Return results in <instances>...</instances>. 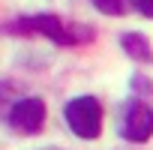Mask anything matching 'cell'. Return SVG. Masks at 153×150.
<instances>
[{
  "mask_svg": "<svg viewBox=\"0 0 153 150\" xmlns=\"http://www.w3.org/2000/svg\"><path fill=\"white\" fill-rule=\"evenodd\" d=\"M15 30H24V33H39V36H48L60 45H78V42H90L93 33L90 27H66L57 15H30V18H21L15 24Z\"/></svg>",
  "mask_w": 153,
  "mask_h": 150,
  "instance_id": "obj_1",
  "label": "cell"
},
{
  "mask_svg": "<svg viewBox=\"0 0 153 150\" xmlns=\"http://www.w3.org/2000/svg\"><path fill=\"white\" fill-rule=\"evenodd\" d=\"M66 123L78 138H96L102 132V105L93 96H78L66 105Z\"/></svg>",
  "mask_w": 153,
  "mask_h": 150,
  "instance_id": "obj_2",
  "label": "cell"
},
{
  "mask_svg": "<svg viewBox=\"0 0 153 150\" xmlns=\"http://www.w3.org/2000/svg\"><path fill=\"white\" fill-rule=\"evenodd\" d=\"M9 123L18 129V132H39L42 123H45V102L36 99V96H27V99H18L12 105V114H9Z\"/></svg>",
  "mask_w": 153,
  "mask_h": 150,
  "instance_id": "obj_3",
  "label": "cell"
},
{
  "mask_svg": "<svg viewBox=\"0 0 153 150\" xmlns=\"http://www.w3.org/2000/svg\"><path fill=\"white\" fill-rule=\"evenodd\" d=\"M129 141H135V144H141V141H147L150 135H153V111L147 108V105H141V102H129V108H126V120H123V129H120Z\"/></svg>",
  "mask_w": 153,
  "mask_h": 150,
  "instance_id": "obj_4",
  "label": "cell"
},
{
  "mask_svg": "<svg viewBox=\"0 0 153 150\" xmlns=\"http://www.w3.org/2000/svg\"><path fill=\"white\" fill-rule=\"evenodd\" d=\"M123 48L129 51V57H135V60H150V45H147V39L141 36V33H123Z\"/></svg>",
  "mask_w": 153,
  "mask_h": 150,
  "instance_id": "obj_5",
  "label": "cell"
},
{
  "mask_svg": "<svg viewBox=\"0 0 153 150\" xmlns=\"http://www.w3.org/2000/svg\"><path fill=\"white\" fill-rule=\"evenodd\" d=\"M93 6L105 15H120L123 6H126V0H93Z\"/></svg>",
  "mask_w": 153,
  "mask_h": 150,
  "instance_id": "obj_6",
  "label": "cell"
},
{
  "mask_svg": "<svg viewBox=\"0 0 153 150\" xmlns=\"http://www.w3.org/2000/svg\"><path fill=\"white\" fill-rule=\"evenodd\" d=\"M135 9L147 18H153V0H135Z\"/></svg>",
  "mask_w": 153,
  "mask_h": 150,
  "instance_id": "obj_7",
  "label": "cell"
}]
</instances>
